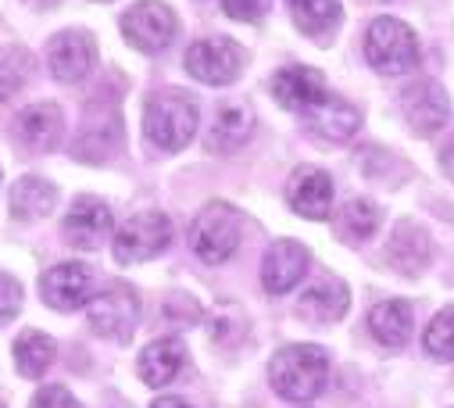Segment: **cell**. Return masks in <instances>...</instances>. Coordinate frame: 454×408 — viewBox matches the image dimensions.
Listing matches in <instances>:
<instances>
[{
    "instance_id": "e0dca14e",
    "label": "cell",
    "mask_w": 454,
    "mask_h": 408,
    "mask_svg": "<svg viewBox=\"0 0 454 408\" xmlns=\"http://www.w3.org/2000/svg\"><path fill=\"white\" fill-rule=\"evenodd\" d=\"M186 369V348L179 337H161V341H151L144 351H140V380L147 387H168L172 380H179V373Z\"/></svg>"
},
{
    "instance_id": "4dcf8cb0",
    "label": "cell",
    "mask_w": 454,
    "mask_h": 408,
    "mask_svg": "<svg viewBox=\"0 0 454 408\" xmlns=\"http://www.w3.org/2000/svg\"><path fill=\"white\" fill-rule=\"evenodd\" d=\"M29 408H82V404L72 397V390H68V387L54 383V387H40V390L33 394Z\"/></svg>"
},
{
    "instance_id": "5b68a950",
    "label": "cell",
    "mask_w": 454,
    "mask_h": 408,
    "mask_svg": "<svg viewBox=\"0 0 454 408\" xmlns=\"http://www.w3.org/2000/svg\"><path fill=\"white\" fill-rule=\"evenodd\" d=\"M86 319H90V330L104 341H119L126 344L140 323V294L115 279L107 283L100 294H93V301L86 304Z\"/></svg>"
},
{
    "instance_id": "4316f807",
    "label": "cell",
    "mask_w": 454,
    "mask_h": 408,
    "mask_svg": "<svg viewBox=\"0 0 454 408\" xmlns=\"http://www.w3.org/2000/svg\"><path fill=\"white\" fill-rule=\"evenodd\" d=\"M33 79V54L26 47L0 51V100H12Z\"/></svg>"
},
{
    "instance_id": "9a60e30c",
    "label": "cell",
    "mask_w": 454,
    "mask_h": 408,
    "mask_svg": "<svg viewBox=\"0 0 454 408\" xmlns=\"http://www.w3.org/2000/svg\"><path fill=\"white\" fill-rule=\"evenodd\" d=\"M272 93H276V100H279L283 108L308 115L318 105V100H325L329 90H325L322 72L304 68V65H286V68H279L272 75Z\"/></svg>"
},
{
    "instance_id": "ba28073f",
    "label": "cell",
    "mask_w": 454,
    "mask_h": 408,
    "mask_svg": "<svg viewBox=\"0 0 454 408\" xmlns=\"http://www.w3.org/2000/svg\"><path fill=\"white\" fill-rule=\"evenodd\" d=\"M122 36L129 47L144 51V54H161L172 40H176V15L168 4H161V0H140L137 8H129L122 15Z\"/></svg>"
},
{
    "instance_id": "4fadbf2b",
    "label": "cell",
    "mask_w": 454,
    "mask_h": 408,
    "mask_svg": "<svg viewBox=\"0 0 454 408\" xmlns=\"http://www.w3.org/2000/svg\"><path fill=\"white\" fill-rule=\"evenodd\" d=\"M401 108H404V119L408 126L419 133V137H433L436 129L447 126L450 119V97L440 82H415L404 100H401Z\"/></svg>"
},
{
    "instance_id": "cb8c5ba5",
    "label": "cell",
    "mask_w": 454,
    "mask_h": 408,
    "mask_svg": "<svg viewBox=\"0 0 454 408\" xmlns=\"http://www.w3.org/2000/svg\"><path fill=\"white\" fill-rule=\"evenodd\" d=\"M251 129H254V115L247 105H225V108H218L207 144H211V151H237L240 144H247Z\"/></svg>"
},
{
    "instance_id": "1f68e13d",
    "label": "cell",
    "mask_w": 454,
    "mask_h": 408,
    "mask_svg": "<svg viewBox=\"0 0 454 408\" xmlns=\"http://www.w3.org/2000/svg\"><path fill=\"white\" fill-rule=\"evenodd\" d=\"M440 169H443V172H447V179L454 183V137L440 147Z\"/></svg>"
},
{
    "instance_id": "7c38bea8",
    "label": "cell",
    "mask_w": 454,
    "mask_h": 408,
    "mask_svg": "<svg viewBox=\"0 0 454 408\" xmlns=\"http://www.w3.org/2000/svg\"><path fill=\"white\" fill-rule=\"evenodd\" d=\"M286 200H290V208H294L301 219L322 223V219H329V212H333V179H329L322 169L301 165V169L290 176V183H286Z\"/></svg>"
},
{
    "instance_id": "2e32d148",
    "label": "cell",
    "mask_w": 454,
    "mask_h": 408,
    "mask_svg": "<svg viewBox=\"0 0 454 408\" xmlns=\"http://www.w3.org/2000/svg\"><path fill=\"white\" fill-rule=\"evenodd\" d=\"M15 133L33 154H51L65 140V115H61L58 105H47L43 100V105H33V108H26L19 115Z\"/></svg>"
},
{
    "instance_id": "d6986e66",
    "label": "cell",
    "mask_w": 454,
    "mask_h": 408,
    "mask_svg": "<svg viewBox=\"0 0 454 408\" xmlns=\"http://www.w3.org/2000/svg\"><path fill=\"white\" fill-rule=\"evenodd\" d=\"M429 258H433V244L426 230L415 223H401L387 244V262L404 276H419L429 265Z\"/></svg>"
},
{
    "instance_id": "30bf717a",
    "label": "cell",
    "mask_w": 454,
    "mask_h": 408,
    "mask_svg": "<svg viewBox=\"0 0 454 408\" xmlns=\"http://www.w3.org/2000/svg\"><path fill=\"white\" fill-rule=\"evenodd\" d=\"M97 61V43L82 29H65L47 43V68L58 82H79Z\"/></svg>"
},
{
    "instance_id": "8fae6325",
    "label": "cell",
    "mask_w": 454,
    "mask_h": 408,
    "mask_svg": "<svg viewBox=\"0 0 454 408\" xmlns=\"http://www.w3.org/2000/svg\"><path fill=\"white\" fill-rule=\"evenodd\" d=\"M61 233H65V240L72 247L97 251L107 240V233H111V208L100 197H90V193L75 197L68 216H65V223H61Z\"/></svg>"
},
{
    "instance_id": "d4e9b609",
    "label": "cell",
    "mask_w": 454,
    "mask_h": 408,
    "mask_svg": "<svg viewBox=\"0 0 454 408\" xmlns=\"http://www.w3.org/2000/svg\"><path fill=\"white\" fill-rule=\"evenodd\" d=\"M51 362H54V341L47 333H40V330L19 333V341H15V365H19V373L26 380L43 376L51 369Z\"/></svg>"
},
{
    "instance_id": "7a4b0ae2",
    "label": "cell",
    "mask_w": 454,
    "mask_h": 408,
    "mask_svg": "<svg viewBox=\"0 0 454 408\" xmlns=\"http://www.w3.org/2000/svg\"><path fill=\"white\" fill-rule=\"evenodd\" d=\"M244 237V216L225 200H207L190 223V247L200 262L222 265L230 262Z\"/></svg>"
},
{
    "instance_id": "3957f363",
    "label": "cell",
    "mask_w": 454,
    "mask_h": 408,
    "mask_svg": "<svg viewBox=\"0 0 454 408\" xmlns=\"http://www.w3.org/2000/svg\"><path fill=\"white\" fill-rule=\"evenodd\" d=\"M144 133L161 151H183L197 133V100L179 90L151 97L144 108Z\"/></svg>"
},
{
    "instance_id": "6da1fadb",
    "label": "cell",
    "mask_w": 454,
    "mask_h": 408,
    "mask_svg": "<svg viewBox=\"0 0 454 408\" xmlns=\"http://www.w3.org/2000/svg\"><path fill=\"white\" fill-rule=\"evenodd\" d=\"M269 383L286 401H311L329 383V358L315 344H290L272 355Z\"/></svg>"
},
{
    "instance_id": "f546056e",
    "label": "cell",
    "mask_w": 454,
    "mask_h": 408,
    "mask_svg": "<svg viewBox=\"0 0 454 408\" xmlns=\"http://www.w3.org/2000/svg\"><path fill=\"white\" fill-rule=\"evenodd\" d=\"M272 8V0H222V12L237 22H258Z\"/></svg>"
},
{
    "instance_id": "836d02e7",
    "label": "cell",
    "mask_w": 454,
    "mask_h": 408,
    "mask_svg": "<svg viewBox=\"0 0 454 408\" xmlns=\"http://www.w3.org/2000/svg\"><path fill=\"white\" fill-rule=\"evenodd\" d=\"M0 408H4V404H0Z\"/></svg>"
},
{
    "instance_id": "5bb4252c",
    "label": "cell",
    "mask_w": 454,
    "mask_h": 408,
    "mask_svg": "<svg viewBox=\"0 0 454 408\" xmlns=\"http://www.w3.org/2000/svg\"><path fill=\"white\" fill-rule=\"evenodd\" d=\"M308 265H311V255H308L304 244L276 240L265 251V262H262V286L269 294H286V290H294L308 276Z\"/></svg>"
},
{
    "instance_id": "f1b7e54d",
    "label": "cell",
    "mask_w": 454,
    "mask_h": 408,
    "mask_svg": "<svg viewBox=\"0 0 454 408\" xmlns=\"http://www.w3.org/2000/svg\"><path fill=\"white\" fill-rule=\"evenodd\" d=\"M22 309V283L8 272H0V326L12 323Z\"/></svg>"
},
{
    "instance_id": "277c9868",
    "label": "cell",
    "mask_w": 454,
    "mask_h": 408,
    "mask_svg": "<svg viewBox=\"0 0 454 408\" xmlns=\"http://www.w3.org/2000/svg\"><path fill=\"white\" fill-rule=\"evenodd\" d=\"M365 58L380 75H408L419 65V36L390 15L372 19L365 29Z\"/></svg>"
},
{
    "instance_id": "83f0119b",
    "label": "cell",
    "mask_w": 454,
    "mask_h": 408,
    "mask_svg": "<svg viewBox=\"0 0 454 408\" xmlns=\"http://www.w3.org/2000/svg\"><path fill=\"white\" fill-rule=\"evenodd\" d=\"M422 348L436 362H450L454 358V304H447V309H440L429 319V326L422 333Z\"/></svg>"
},
{
    "instance_id": "52a82bcc",
    "label": "cell",
    "mask_w": 454,
    "mask_h": 408,
    "mask_svg": "<svg viewBox=\"0 0 454 408\" xmlns=\"http://www.w3.org/2000/svg\"><path fill=\"white\" fill-rule=\"evenodd\" d=\"M244 61H247L244 47L230 36H207V40H197L186 51V72L197 82H207V86L233 82L244 72Z\"/></svg>"
},
{
    "instance_id": "7402d4cb",
    "label": "cell",
    "mask_w": 454,
    "mask_h": 408,
    "mask_svg": "<svg viewBox=\"0 0 454 408\" xmlns=\"http://www.w3.org/2000/svg\"><path fill=\"white\" fill-rule=\"evenodd\" d=\"M380 223H383V212H380L376 200L351 197L344 208H340V216H336V237L344 240V244H351V247H358V244H369L372 240V233L380 230Z\"/></svg>"
},
{
    "instance_id": "603a6c76",
    "label": "cell",
    "mask_w": 454,
    "mask_h": 408,
    "mask_svg": "<svg viewBox=\"0 0 454 408\" xmlns=\"http://www.w3.org/2000/svg\"><path fill=\"white\" fill-rule=\"evenodd\" d=\"M411 304L408 301H380L369 312V330L383 348H404L411 337Z\"/></svg>"
},
{
    "instance_id": "ffe728a7",
    "label": "cell",
    "mask_w": 454,
    "mask_h": 408,
    "mask_svg": "<svg viewBox=\"0 0 454 408\" xmlns=\"http://www.w3.org/2000/svg\"><path fill=\"white\" fill-rule=\"evenodd\" d=\"M308 126H311L322 140L340 144V140H348V137L358 133L362 115H358V108L348 105V100H340V97L325 93V100H318V105L308 112Z\"/></svg>"
},
{
    "instance_id": "44dd1931",
    "label": "cell",
    "mask_w": 454,
    "mask_h": 408,
    "mask_svg": "<svg viewBox=\"0 0 454 408\" xmlns=\"http://www.w3.org/2000/svg\"><path fill=\"white\" fill-rule=\"evenodd\" d=\"M54 204H58V186L47 183L43 176H22L12 186V216L19 223H36V219L51 216Z\"/></svg>"
},
{
    "instance_id": "8992f818",
    "label": "cell",
    "mask_w": 454,
    "mask_h": 408,
    "mask_svg": "<svg viewBox=\"0 0 454 408\" xmlns=\"http://www.w3.org/2000/svg\"><path fill=\"white\" fill-rule=\"evenodd\" d=\"M172 244V223L161 212H137L126 219V226L111 240V251L122 265H137V262H151L158 258L165 247Z\"/></svg>"
},
{
    "instance_id": "484cf974",
    "label": "cell",
    "mask_w": 454,
    "mask_h": 408,
    "mask_svg": "<svg viewBox=\"0 0 454 408\" xmlns=\"http://www.w3.org/2000/svg\"><path fill=\"white\" fill-rule=\"evenodd\" d=\"M294 26L301 33H325L340 22V0H290Z\"/></svg>"
},
{
    "instance_id": "d6a6232c",
    "label": "cell",
    "mask_w": 454,
    "mask_h": 408,
    "mask_svg": "<svg viewBox=\"0 0 454 408\" xmlns=\"http://www.w3.org/2000/svg\"><path fill=\"white\" fill-rule=\"evenodd\" d=\"M151 408H193V404H186L183 397H158Z\"/></svg>"
},
{
    "instance_id": "9c48e42d",
    "label": "cell",
    "mask_w": 454,
    "mask_h": 408,
    "mask_svg": "<svg viewBox=\"0 0 454 408\" xmlns=\"http://www.w3.org/2000/svg\"><path fill=\"white\" fill-rule=\"evenodd\" d=\"M93 286H97V276L82 262H61L40 276V294L58 312H75L82 304H90Z\"/></svg>"
},
{
    "instance_id": "ac0fdd59",
    "label": "cell",
    "mask_w": 454,
    "mask_h": 408,
    "mask_svg": "<svg viewBox=\"0 0 454 408\" xmlns=\"http://www.w3.org/2000/svg\"><path fill=\"white\" fill-rule=\"evenodd\" d=\"M348 304H351L348 286L340 279H333V276H325V279H318L315 286L304 290V297L297 301V316L308 319V323H336V319H344Z\"/></svg>"
}]
</instances>
